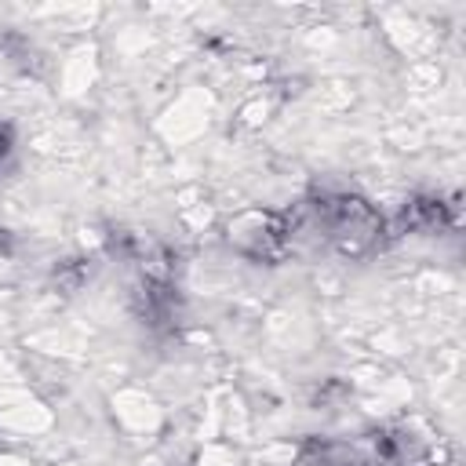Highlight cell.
<instances>
[{
	"label": "cell",
	"instance_id": "1",
	"mask_svg": "<svg viewBox=\"0 0 466 466\" xmlns=\"http://www.w3.org/2000/svg\"><path fill=\"white\" fill-rule=\"evenodd\" d=\"M229 240L251 258H280L291 244L288 222L269 211H244L229 222Z\"/></svg>",
	"mask_w": 466,
	"mask_h": 466
},
{
	"label": "cell",
	"instance_id": "2",
	"mask_svg": "<svg viewBox=\"0 0 466 466\" xmlns=\"http://www.w3.org/2000/svg\"><path fill=\"white\" fill-rule=\"evenodd\" d=\"M7 153V131H0V157Z\"/></svg>",
	"mask_w": 466,
	"mask_h": 466
}]
</instances>
